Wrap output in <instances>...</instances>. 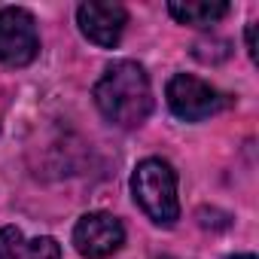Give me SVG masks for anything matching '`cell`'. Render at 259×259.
<instances>
[{
    "label": "cell",
    "mask_w": 259,
    "mask_h": 259,
    "mask_svg": "<svg viewBox=\"0 0 259 259\" xmlns=\"http://www.w3.org/2000/svg\"><path fill=\"white\" fill-rule=\"evenodd\" d=\"M95 104L101 116L119 128L141 125L153 110L150 76L138 61H116L95 85Z\"/></svg>",
    "instance_id": "1"
},
{
    "label": "cell",
    "mask_w": 259,
    "mask_h": 259,
    "mask_svg": "<svg viewBox=\"0 0 259 259\" xmlns=\"http://www.w3.org/2000/svg\"><path fill=\"white\" fill-rule=\"evenodd\" d=\"M132 192L141 210L159 223V226H174L180 217V201H177V174L168 162L162 159H144L135 174H132Z\"/></svg>",
    "instance_id": "2"
},
{
    "label": "cell",
    "mask_w": 259,
    "mask_h": 259,
    "mask_svg": "<svg viewBox=\"0 0 259 259\" xmlns=\"http://www.w3.org/2000/svg\"><path fill=\"white\" fill-rule=\"evenodd\" d=\"M40 37L34 16L22 7H0V61L7 67H25L37 58Z\"/></svg>",
    "instance_id": "3"
},
{
    "label": "cell",
    "mask_w": 259,
    "mask_h": 259,
    "mask_svg": "<svg viewBox=\"0 0 259 259\" xmlns=\"http://www.w3.org/2000/svg\"><path fill=\"white\" fill-rule=\"evenodd\" d=\"M125 244V229L113 213H85L73 226V247L85 259H107Z\"/></svg>",
    "instance_id": "4"
},
{
    "label": "cell",
    "mask_w": 259,
    "mask_h": 259,
    "mask_svg": "<svg viewBox=\"0 0 259 259\" xmlns=\"http://www.w3.org/2000/svg\"><path fill=\"white\" fill-rule=\"evenodd\" d=\"M168 107L177 119L201 122V119H207L220 110V92L213 85H207L204 79H198V76L177 73L168 82Z\"/></svg>",
    "instance_id": "5"
},
{
    "label": "cell",
    "mask_w": 259,
    "mask_h": 259,
    "mask_svg": "<svg viewBox=\"0 0 259 259\" xmlns=\"http://www.w3.org/2000/svg\"><path fill=\"white\" fill-rule=\"evenodd\" d=\"M76 22L79 31L101 49H113L128 25V13L122 4H113V0H89L76 10Z\"/></svg>",
    "instance_id": "6"
},
{
    "label": "cell",
    "mask_w": 259,
    "mask_h": 259,
    "mask_svg": "<svg viewBox=\"0 0 259 259\" xmlns=\"http://www.w3.org/2000/svg\"><path fill=\"white\" fill-rule=\"evenodd\" d=\"M0 259H61V247L55 238L28 241L19 229H0Z\"/></svg>",
    "instance_id": "7"
},
{
    "label": "cell",
    "mask_w": 259,
    "mask_h": 259,
    "mask_svg": "<svg viewBox=\"0 0 259 259\" xmlns=\"http://www.w3.org/2000/svg\"><path fill=\"white\" fill-rule=\"evenodd\" d=\"M168 13H171L180 25L207 28V25H217V22L229 13V4H223V0H171V4H168Z\"/></svg>",
    "instance_id": "8"
},
{
    "label": "cell",
    "mask_w": 259,
    "mask_h": 259,
    "mask_svg": "<svg viewBox=\"0 0 259 259\" xmlns=\"http://www.w3.org/2000/svg\"><path fill=\"white\" fill-rule=\"evenodd\" d=\"M253 34H256V28L250 25L247 28V52H250V58H256V40H253Z\"/></svg>",
    "instance_id": "9"
},
{
    "label": "cell",
    "mask_w": 259,
    "mask_h": 259,
    "mask_svg": "<svg viewBox=\"0 0 259 259\" xmlns=\"http://www.w3.org/2000/svg\"><path fill=\"white\" fill-rule=\"evenodd\" d=\"M229 259H256V256H250V253H238V256H229Z\"/></svg>",
    "instance_id": "10"
}]
</instances>
